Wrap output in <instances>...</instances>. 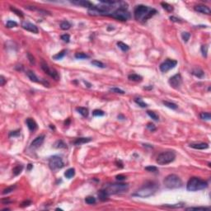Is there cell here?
Segmentation results:
<instances>
[{
	"label": "cell",
	"mask_w": 211,
	"mask_h": 211,
	"mask_svg": "<svg viewBox=\"0 0 211 211\" xmlns=\"http://www.w3.org/2000/svg\"><path fill=\"white\" fill-rule=\"evenodd\" d=\"M134 18L137 21L143 20L144 22H146L150 17H153L155 13H157V11L154 8H149L147 6L138 5L134 9Z\"/></svg>",
	"instance_id": "cell-1"
},
{
	"label": "cell",
	"mask_w": 211,
	"mask_h": 211,
	"mask_svg": "<svg viewBox=\"0 0 211 211\" xmlns=\"http://www.w3.org/2000/svg\"><path fill=\"white\" fill-rule=\"evenodd\" d=\"M208 186L207 181L198 177H191L186 184V189L189 191H196L203 190Z\"/></svg>",
	"instance_id": "cell-2"
},
{
	"label": "cell",
	"mask_w": 211,
	"mask_h": 211,
	"mask_svg": "<svg viewBox=\"0 0 211 211\" xmlns=\"http://www.w3.org/2000/svg\"><path fill=\"white\" fill-rule=\"evenodd\" d=\"M164 186L168 189H177L182 186L183 182L178 176L175 174H170L163 181Z\"/></svg>",
	"instance_id": "cell-3"
},
{
	"label": "cell",
	"mask_w": 211,
	"mask_h": 211,
	"mask_svg": "<svg viewBox=\"0 0 211 211\" xmlns=\"http://www.w3.org/2000/svg\"><path fill=\"white\" fill-rule=\"evenodd\" d=\"M156 190H157L156 184H154V182H150V184H146L142 188L137 190L134 195L139 196V197H149V196L154 194Z\"/></svg>",
	"instance_id": "cell-4"
},
{
	"label": "cell",
	"mask_w": 211,
	"mask_h": 211,
	"mask_svg": "<svg viewBox=\"0 0 211 211\" xmlns=\"http://www.w3.org/2000/svg\"><path fill=\"white\" fill-rule=\"evenodd\" d=\"M175 158H176V153L174 151H167L162 153L161 154L158 155L156 162L159 165H167V164L174 161Z\"/></svg>",
	"instance_id": "cell-5"
},
{
	"label": "cell",
	"mask_w": 211,
	"mask_h": 211,
	"mask_svg": "<svg viewBox=\"0 0 211 211\" xmlns=\"http://www.w3.org/2000/svg\"><path fill=\"white\" fill-rule=\"evenodd\" d=\"M129 189V185L128 184H124V183H115L108 185L106 187V190L107 191L109 195L111 194H118V193H123L126 192Z\"/></svg>",
	"instance_id": "cell-6"
},
{
	"label": "cell",
	"mask_w": 211,
	"mask_h": 211,
	"mask_svg": "<svg viewBox=\"0 0 211 211\" xmlns=\"http://www.w3.org/2000/svg\"><path fill=\"white\" fill-rule=\"evenodd\" d=\"M127 8H122L120 7L118 9L112 12V13H110L108 16L114 17L115 19L120 20V21H127L129 18V13L127 12Z\"/></svg>",
	"instance_id": "cell-7"
},
{
	"label": "cell",
	"mask_w": 211,
	"mask_h": 211,
	"mask_svg": "<svg viewBox=\"0 0 211 211\" xmlns=\"http://www.w3.org/2000/svg\"><path fill=\"white\" fill-rule=\"evenodd\" d=\"M63 166L64 163L59 156H52L49 160V167L53 172H56L57 170L63 168Z\"/></svg>",
	"instance_id": "cell-8"
},
{
	"label": "cell",
	"mask_w": 211,
	"mask_h": 211,
	"mask_svg": "<svg viewBox=\"0 0 211 211\" xmlns=\"http://www.w3.org/2000/svg\"><path fill=\"white\" fill-rule=\"evenodd\" d=\"M41 68L43 69V71H44L45 73H46L49 76H50L52 79H54V80L59 79V75L58 74V72L55 70V69L50 68V67L48 66L47 63L44 61L41 62Z\"/></svg>",
	"instance_id": "cell-9"
},
{
	"label": "cell",
	"mask_w": 211,
	"mask_h": 211,
	"mask_svg": "<svg viewBox=\"0 0 211 211\" xmlns=\"http://www.w3.org/2000/svg\"><path fill=\"white\" fill-rule=\"evenodd\" d=\"M177 62L176 61V60L167 59V60H165V61L161 63L159 66V68L163 73H166V72L170 70L171 68H174L175 66L177 65Z\"/></svg>",
	"instance_id": "cell-10"
},
{
	"label": "cell",
	"mask_w": 211,
	"mask_h": 211,
	"mask_svg": "<svg viewBox=\"0 0 211 211\" xmlns=\"http://www.w3.org/2000/svg\"><path fill=\"white\" fill-rule=\"evenodd\" d=\"M169 84L171 85L173 88H180V86L181 85V83H182V79H181V74H175L174 76H172V78H170L169 79Z\"/></svg>",
	"instance_id": "cell-11"
},
{
	"label": "cell",
	"mask_w": 211,
	"mask_h": 211,
	"mask_svg": "<svg viewBox=\"0 0 211 211\" xmlns=\"http://www.w3.org/2000/svg\"><path fill=\"white\" fill-rule=\"evenodd\" d=\"M22 27L23 29H25V30L28 31H31V32H33L35 34L38 33V28H37L36 25L32 24V23H30L28 22H22Z\"/></svg>",
	"instance_id": "cell-12"
},
{
	"label": "cell",
	"mask_w": 211,
	"mask_h": 211,
	"mask_svg": "<svg viewBox=\"0 0 211 211\" xmlns=\"http://www.w3.org/2000/svg\"><path fill=\"white\" fill-rule=\"evenodd\" d=\"M195 10L196 12H198V13H203V14H207V15H209L211 13V10L209 7H207L205 5H196L195 7Z\"/></svg>",
	"instance_id": "cell-13"
},
{
	"label": "cell",
	"mask_w": 211,
	"mask_h": 211,
	"mask_svg": "<svg viewBox=\"0 0 211 211\" xmlns=\"http://www.w3.org/2000/svg\"><path fill=\"white\" fill-rule=\"evenodd\" d=\"M45 140V135H40V136L36 137L35 139L31 142V148H38L43 144Z\"/></svg>",
	"instance_id": "cell-14"
},
{
	"label": "cell",
	"mask_w": 211,
	"mask_h": 211,
	"mask_svg": "<svg viewBox=\"0 0 211 211\" xmlns=\"http://www.w3.org/2000/svg\"><path fill=\"white\" fill-rule=\"evenodd\" d=\"M71 3H72V4H76V5L81 6V7H83V8H88L89 9L94 7V5L92 4V3L88 2V1H85V0H78V1H72Z\"/></svg>",
	"instance_id": "cell-15"
},
{
	"label": "cell",
	"mask_w": 211,
	"mask_h": 211,
	"mask_svg": "<svg viewBox=\"0 0 211 211\" xmlns=\"http://www.w3.org/2000/svg\"><path fill=\"white\" fill-rule=\"evenodd\" d=\"M26 123H27V125L28 127V129H30L31 131H35L37 129V124L36 123L33 119L31 118H27L26 120Z\"/></svg>",
	"instance_id": "cell-16"
},
{
	"label": "cell",
	"mask_w": 211,
	"mask_h": 211,
	"mask_svg": "<svg viewBox=\"0 0 211 211\" xmlns=\"http://www.w3.org/2000/svg\"><path fill=\"white\" fill-rule=\"evenodd\" d=\"M190 147L195 149H205L209 148V144L206 143H193L190 144Z\"/></svg>",
	"instance_id": "cell-17"
},
{
	"label": "cell",
	"mask_w": 211,
	"mask_h": 211,
	"mask_svg": "<svg viewBox=\"0 0 211 211\" xmlns=\"http://www.w3.org/2000/svg\"><path fill=\"white\" fill-rule=\"evenodd\" d=\"M109 194L107 193V191H106V190H101L99 193H98V197H99V199L102 201H105L106 200L108 199L109 197Z\"/></svg>",
	"instance_id": "cell-18"
},
{
	"label": "cell",
	"mask_w": 211,
	"mask_h": 211,
	"mask_svg": "<svg viewBox=\"0 0 211 211\" xmlns=\"http://www.w3.org/2000/svg\"><path fill=\"white\" fill-rule=\"evenodd\" d=\"M91 140H92L91 138H76V140L74 141V144H76V145H79V144L90 142Z\"/></svg>",
	"instance_id": "cell-19"
},
{
	"label": "cell",
	"mask_w": 211,
	"mask_h": 211,
	"mask_svg": "<svg viewBox=\"0 0 211 211\" xmlns=\"http://www.w3.org/2000/svg\"><path fill=\"white\" fill-rule=\"evenodd\" d=\"M27 76H28L29 79L32 81V82H35V83H39L40 82L39 79H38V78L36 77V75L35 74L34 72L29 70V71L27 72Z\"/></svg>",
	"instance_id": "cell-20"
},
{
	"label": "cell",
	"mask_w": 211,
	"mask_h": 211,
	"mask_svg": "<svg viewBox=\"0 0 211 211\" xmlns=\"http://www.w3.org/2000/svg\"><path fill=\"white\" fill-rule=\"evenodd\" d=\"M128 79L130 81H134V82H140L142 80V77L140 75L136 74H129L128 76Z\"/></svg>",
	"instance_id": "cell-21"
},
{
	"label": "cell",
	"mask_w": 211,
	"mask_h": 211,
	"mask_svg": "<svg viewBox=\"0 0 211 211\" xmlns=\"http://www.w3.org/2000/svg\"><path fill=\"white\" fill-rule=\"evenodd\" d=\"M76 111L79 112V114H81L83 116L88 117V110L85 107H77Z\"/></svg>",
	"instance_id": "cell-22"
},
{
	"label": "cell",
	"mask_w": 211,
	"mask_h": 211,
	"mask_svg": "<svg viewBox=\"0 0 211 211\" xmlns=\"http://www.w3.org/2000/svg\"><path fill=\"white\" fill-rule=\"evenodd\" d=\"M74 175H75V170H74V168H69V169H68L67 171L64 172L65 177L68 178V179L72 178Z\"/></svg>",
	"instance_id": "cell-23"
},
{
	"label": "cell",
	"mask_w": 211,
	"mask_h": 211,
	"mask_svg": "<svg viewBox=\"0 0 211 211\" xmlns=\"http://www.w3.org/2000/svg\"><path fill=\"white\" fill-rule=\"evenodd\" d=\"M22 169H23V166H22V165H17V166L13 169V175H14V176L19 175L20 173L22 172Z\"/></svg>",
	"instance_id": "cell-24"
},
{
	"label": "cell",
	"mask_w": 211,
	"mask_h": 211,
	"mask_svg": "<svg viewBox=\"0 0 211 211\" xmlns=\"http://www.w3.org/2000/svg\"><path fill=\"white\" fill-rule=\"evenodd\" d=\"M117 45H118V47H119L120 50H122V51H124V52H126V51H128L129 50V46L127 45L126 44H125V43L121 42V41L117 42Z\"/></svg>",
	"instance_id": "cell-25"
},
{
	"label": "cell",
	"mask_w": 211,
	"mask_h": 211,
	"mask_svg": "<svg viewBox=\"0 0 211 211\" xmlns=\"http://www.w3.org/2000/svg\"><path fill=\"white\" fill-rule=\"evenodd\" d=\"M192 74L198 78H202L204 76V72L200 68H195L194 70L192 71Z\"/></svg>",
	"instance_id": "cell-26"
},
{
	"label": "cell",
	"mask_w": 211,
	"mask_h": 211,
	"mask_svg": "<svg viewBox=\"0 0 211 211\" xmlns=\"http://www.w3.org/2000/svg\"><path fill=\"white\" fill-rule=\"evenodd\" d=\"M163 103L164 104V106H166L167 107H168V108H170V109L176 110V109L177 108V106L176 105L175 103H172V102H167V101H163Z\"/></svg>",
	"instance_id": "cell-27"
},
{
	"label": "cell",
	"mask_w": 211,
	"mask_h": 211,
	"mask_svg": "<svg viewBox=\"0 0 211 211\" xmlns=\"http://www.w3.org/2000/svg\"><path fill=\"white\" fill-rule=\"evenodd\" d=\"M70 27H71V24L68 21H63L60 23V28H61L62 30H64V31L68 30Z\"/></svg>",
	"instance_id": "cell-28"
},
{
	"label": "cell",
	"mask_w": 211,
	"mask_h": 211,
	"mask_svg": "<svg viewBox=\"0 0 211 211\" xmlns=\"http://www.w3.org/2000/svg\"><path fill=\"white\" fill-rule=\"evenodd\" d=\"M91 63L92 65L96 66V67H98V68H104L106 67V65L104 64L103 63H102L101 61H98V60H92V61H91Z\"/></svg>",
	"instance_id": "cell-29"
},
{
	"label": "cell",
	"mask_w": 211,
	"mask_h": 211,
	"mask_svg": "<svg viewBox=\"0 0 211 211\" xmlns=\"http://www.w3.org/2000/svg\"><path fill=\"white\" fill-rule=\"evenodd\" d=\"M65 53H66V50H63L62 51H60L59 53H58L56 54L55 55H54L53 56V59H55V60H58V59H61L65 55Z\"/></svg>",
	"instance_id": "cell-30"
},
{
	"label": "cell",
	"mask_w": 211,
	"mask_h": 211,
	"mask_svg": "<svg viewBox=\"0 0 211 211\" xmlns=\"http://www.w3.org/2000/svg\"><path fill=\"white\" fill-rule=\"evenodd\" d=\"M200 116L202 120H209L211 119V115L209 112H202V113H200Z\"/></svg>",
	"instance_id": "cell-31"
},
{
	"label": "cell",
	"mask_w": 211,
	"mask_h": 211,
	"mask_svg": "<svg viewBox=\"0 0 211 211\" xmlns=\"http://www.w3.org/2000/svg\"><path fill=\"white\" fill-rule=\"evenodd\" d=\"M161 5L163 6V8L167 12H172L173 11V7L172 5H170L167 3H161Z\"/></svg>",
	"instance_id": "cell-32"
},
{
	"label": "cell",
	"mask_w": 211,
	"mask_h": 211,
	"mask_svg": "<svg viewBox=\"0 0 211 211\" xmlns=\"http://www.w3.org/2000/svg\"><path fill=\"white\" fill-rule=\"evenodd\" d=\"M134 102H136L138 106H141V107H143V108H145V107H147V106H148L145 102H143V100L141 99V98H135V99H134Z\"/></svg>",
	"instance_id": "cell-33"
},
{
	"label": "cell",
	"mask_w": 211,
	"mask_h": 211,
	"mask_svg": "<svg viewBox=\"0 0 211 211\" xmlns=\"http://www.w3.org/2000/svg\"><path fill=\"white\" fill-rule=\"evenodd\" d=\"M75 58L78 59H88V58H89V55H88V54H86L84 53H76L75 54Z\"/></svg>",
	"instance_id": "cell-34"
},
{
	"label": "cell",
	"mask_w": 211,
	"mask_h": 211,
	"mask_svg": "<svg viewBox=\"0 0 211 211\" xmlns=\"http://www.w3.org/2000/svg\"><path fill=\"white\" fill-rule=\"evenodd\" d=\"M147 113H148V115L152 118L153 120H159V116H158V115L156 114L154 111H147Z\"/></svg>",
	"instance_id": "cell-35"
},
{
	"label": "cell",
	"mask_w": 211,
	"mask_h": 211,
	"mask_svg": "<svg viewBox=\"0 0 211 211\" xmlns=\"http://www.w3.org/2000/svg\"><path fill=\"white\" fill-rule=\"evenodd\" d=\"M209 208L207 207H188L186 208V210H209Z\"/></svg>",
	"instance_id": "cell-36"
},
{
	"label": "cell",
	"mask_w": 211,
	"mask_h": 211,
	"mask_svg": "<svg viewBox=\"0 0 211 211\" xmlns=\"http://www.w3.org/2000/svg\"><path fill=\"white\" fill-rule=\"evenodd\" d=\"M16 188V186H8L7 188H5L4 190H3V195H6L8 194V193H11L12 191H13L14 189Z\"/></svg>",
	"instance_id": "cell-37"
},
{
	"label": "cell",
	"mask_w": 211,
	"mask_h": 211,
	"mask_svg": "<svg viewBox=\"0 0 211 211\" xmlns=\"http://www.w3.org/2000/svg\"><path fill=\"white\" fill-rule=\"evenodd\" d=\"M85 202L88 204H92L96 203V199H95L93 196H88L85 199Z\"/></svg>",
	"instance_id": "cell-38"
},
{
	"label": "cell",
	"mask_w": 211,
	"mask_h": 211,
	"mask_svg": "<svg viewBox=\"0 0 211 211\" xmlns=\"http://www.w3.org/2000/svg\"><path fill=\"white\" fill-rule=\"evenodd\" d=\"M54 148H57V149H61V148H66V146H65V144L63 142L62 140H58L57 142L54 144Z\"/></svg>",
	"instance_id": "cell-39"
},
{
	"label": "cell",
	"mask_w": 211,
	"mask_h": 211,
	"mask_svg": "<svg viewBox=\"0 0 211 211\" xmlns=\"http://www.w3.org/2000/svg\"><path fill=\"white\" fill-rule=\"evenodd\" d=\"M10 9H11V11H13L14 13H16L17 16H19V17H22L23 16H24V14H23L22 12L20 11V10H18V9H17L16 8L10 7Z\"/></svg>",
	"instance_id": "cell-40"
},
{
	"label": "cell",
	"mask_w": 211,
	"mask_h": 211,
	"mask_svg": "<svg viewBox=\"0 0 211 211\" xmlns=\"http://www.w3.org/2000/svg\"><path fill=\"white\" fill-rule=\"evenodd\" d=\"M17 26V23L16 22H13V21H11V20H9V21H8L7 22V24H6V27H7L8 28H13V27H15Z\"/></svg>",
	"instance_id": "cell-41"
},
{
	"label": "cell",
	"mask_w": 211,
	"mask_h": 211,
	"mask_svg": "<svg viewBox=\"0 0 211 211\" xmlns=\"http://www.w3.org/2000/svg\"><path fill=\"white\" fill-rule=\"evenodd\" d=\"M190 34L189 32H182L181 34V37H182V40H184V42H187L188 40L190 39Z\"/></svg>",
	"instance_id": "cell-42"
},
{
	"label": "cell",
	"mask_w": 211,
	"mask_h": 211,
	"mask_svg": "<svg viewBox=\"0 0 211 211\" xmlns=\"http://www.w3.org/2000/svg\"><path fill=\"white\" fill-rule=\"evenodd\" d=\"M110 92H115V93H120V94H124V93H125V92H124L123 90H121V89L118 88H110Z\"/></svg>",
	"instance_id": "cell-43"
},
{
	"label": "cell",
	"mask_w": 211,
	"mask_h": 211,
	"mask_svg": "<svg viewBox=\"0 0 211 211\" xmlns=\"http://www.w3.org/2000/svg\"><path fill=\"white\" fill-rule=\"evenodd\" d=\"M201 53L204 57H207L208 53V46L207 45H202L201 46Z\"/></svg>",
	"instance_id": "cell-44"
},
{
	"label": "cell",
	"mask_w": 211,
	"mask_h": 211,
	"mask_svg": "<svg viewBox=\"0 0 211 211\" xmlns=\"http://www.w3.org/2000/svg\"><path fill=\"white\" fill-rule=\"evenodd\" d=\"M92 115L94 116H102V115H104V111H102V110H95L92 112Z\"/></svg>",
	"instance_id": "cell-45"
},
{
	"label": "cell",
	"mask_w": 211,
	"mask_h": 211,
	"mask_svg": "<svg viewBox=\"0 0 211 211\" xmlns=\"http://www.w3.org/2000/svg\"><path fill=\"white\" fill-rule=\"evenodd\" d=\"M145 170L148 172H155L158 171V168L154 166H149V167H145Z\"/></svg>",
	"instance_id": "cell-46"
},
{
	"label": "cell",
	"mask_w": 211,
	"mask_h": 211,
	"mask_svg": "<svg viewBox=\"0 0 211 211\" xmlns=\"http://www.w3.org/2000/svg\"><path fill=\"white\" fill-rule=\"evenodd\" d=\"M61 39L63 40L64 42H69V40H70V36H69L68 34H64L61 36Z\"/></svg>",
	"instance_id": "cell-47"
},
{
	"label": "cell",
	"mask_w": 211,
	"mask_h": 211,
	"mask_svg": "<svg viewBox=\"0 0 211 211\" xmlns=\"http://www.w3.org/2000/svg\"><path fill=\"white\" fill-rule=\"evenodd\" d=\"M27 57H28V59H29V61H30V63H31V64H35V58L33 57V55L31 54L30 53H27Z\"/></svg>",
	"instance_id": "cell-48"
},
{
	"label": "cell",
	"mask_w": 211,
	"mask_h": 211,
	"mask_svg": "<svg viewBox=\"0 0 211 211\" xmlns=\"http://www.w3.org/2000/svg\"><path fill=\"white\" fill-rule=\"evenodd\" d=\"M20 135V130H16V131H12L9 133V137H16L19 136Z\"/></svg>",
	"instance_id": "cell-49"
},
{
	"label": "cell",
	"mask_w": 211,
	"mask_h": 211,
	"mask_svg": "<svg viewBox=\"0 0 211 211\" xmlns=\"http://www.w3.org/2000/svg\"><path fill=\"white\" fill-rule=\"evenodd\" d=\"M147 128H148L150 131H155L156 130V127L155 125H154V124H152V123H149L148 125H147Z\"/></svg>",
	"instance_id": "cell-50"
},
{
	"label": "cell",
	"mask_w": 211,
	"mask_h": 211,
	"mask_svg": "<svg viewBox=\"0 0 211 211\" xmlns=\"http://www.w3.org/2000/svg\"><path fill=\"white\" fill-rule=\"evenodd\" d=\"M31 204V202L30 200H26V201H23L22 203L21 204V207H26V206H28L30 205Z\"/></svg>",
	"instance_id": "cell-51"
},
{
	"label": "cell",
	"mask_w": 211,
	"mask_h": 211,
	"mask_svg": "<svg viewBox=\"0 0 211 211\" xmlns=\"http://www.w3.org/2000/svg\"><path fill=\"white\" fill-rule=\"evenodd\" d=\"M115 177H116V179H117L118 181H123V180H125V179H126V177H125V176L121 175V174L117 175Z\"/></svg>",
	"instance_id": "cell-52"
},
{
	"label": "cell",
	"mask_w": 211,
	"mask_h": 211,
	"mask_svg": "<svg viewBox=\"0 0 211 211\" xmlns=\"http://www.w3.org/2000/svg\"><path fill=\"white\" fill-rule=\"evenodd\" d=\"M170 19H171V21H172V22H181L180 19H178V18H177V17H173V16L170 17Z\"/></svg>",
	"instance_id": "cell-53"
},
{
	"label": "cell",
	"mask_w": 211,
	"mask_h": 211,
	"mask_svg": "<svg viewBox=\"0 0 211 211\" xmlns=\"http://www.w3.org/2000/svg\"><path fill=\"white\" fill-rule=\"evenodd\" d=\"M0 81H1V86H4V83H5V82H6V80H5V79H4V76H1V77H0Z\"/></svg>",
	"instance_id": "cell-54"
},
{
	"label": "cell",
	"mask_w": 211,
	"mask_h": 211,
	"mask_svg": "<svg viewBox=\"0 0 211 211\" xmlns=\"http://www.w3.org/2000/svg\"><path fill=\"white\" fill-rule=\"evenodd\" d=\"M31 168H32V165H31V164H28V167H27V169H28V170H31Z\"/></svg>",
	"instance_id": "cell-55"
},
{
	"label": "cell",
	"mask_w": 211,
	"mask_h": 211,
	"mask_svg": "<svg viewBox=\"0 0 211 211\" xmlns=\"http://www.w3.org/2000/svg\"><path fill=\"white\" fill-rule=\"evenodd\" d=\"M144 89H153V87L150 86L149 88H144Z\"/></svg>",
	"instance_id": "cell-56"
}]
</instances>
